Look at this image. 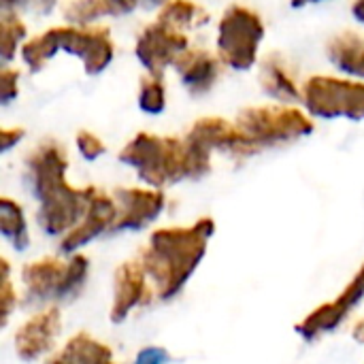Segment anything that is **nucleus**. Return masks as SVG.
<instances>
[{
	"mask_svg": "<svg viewBox=\"0 0 364 364\" xmlns=\"http://www.w3.org/2000/svg\"><path fill=\"white\" fill-rule=\"evenodd\" d=\"M26 186L36 200V224L47 237H64L90 209L96 186L75 188L66 179L68 158L55 139H43L23 160Z\"/></svg>",
	"mask_w": 364,
	"mask_h": 364,
	"instance_id": "obj_1",
	"label": "nucleus"
},
{
	"mask_svg": "<svg viewBox=\"0 0 364 364\" xmlns=\"http://www.w3.org/2000/svg\"><path fill=\"white\" fill-rule=\"evenodd\" d=\"M213 235L215 222L209 215L198 218L190 226H164L149 235L136 258L149 275L158 301L168 303L183 292L205 260Z\"/></svg>",
	"mask_w": 364,
	"mask_h": 364,
	"instance_id": "obj_2",
	"label": "nucleus"
},
{
	"mask_svg": "<svg viewBox=\"0 0 364 364\" xmlns=\"http://www.w3.org/2000/svg\"><path fill=\"white\" fill-rule=\"evenodd\" d=\"M117 158L145 186L158 190L181 181H198L211 173V154L188 136L139 132L124 145Z\"/></svg>",
	"mask_w": 364,
	"mask_h": 364,
	"instance_id": "obj_3",
	"label": "nucleus"
},
{
	"mask_svg": "<svg viewBox=\"0 0 364 364\" xmlns=\"http://www.w3.org/2000/svg\"><path fill=\"white\" fill-rule=\"evenodd\" d=\"M66 51L81 60L87 75H100L115 55L109 28L102 26H55L28 38L21 47V60L30 70H41L58 53Z\"/></svg>",
	"mask_w": 364,
	"mask_h": 364,
	"instance_id": "obj_4",
	"label": "nucleus"
},
{
	"mask_svg": "<svg viewBox=\"0 0 364 364\" xmlns=\"http://www.w3.org/2000/svg\"><path fill=\"white\" fill-rule=\"evenodd\" d=\"M90 279V258L83 254L43 256L21 267L23 303L28 307H51L75 303Z\"/></svg>",
	"mask_w": 364,
	"mask_h": 364,
	"instance_id": "obj_5",
	"label": "nucleus"
},
{
	"mask_svg": "<svg viewBox=\"0 0 364 364\" xmlns=\"http://www.w3.org/2000/svg\"><path fill=\"white\" fill-rule=\"evenodd\" d=\"M235 122L247 134L256 154L305 139L316 128L311 115L284 102L245 107Z\"/></svg>",
	"mask_w": 364,
	"mask_h": 364,
	"instance_id": "obj_6",
	"label": "nucleus"
},
{
	"mask_svg": "<svg viewBox=\"0 0 364 364\" xmlns=\"http://www.w3.org/2000/svg\"><path fill=\"white\" fill-rule=\"evenodd\" d=\"M262 38V17L245 4H230L218 23V55L228 68L250 70L256 64Z\"/></svg>",
	"mask_w": 364,
	"mask_h": 364,
	"instance_id": "obj_7",
	"label": "nucleus"
},
{
	"mask_svg": "<svg viewBox=\"0 0 364 364\" xmlns=\"http://www.w3.org/2000/svg\"><path fill=\"white\" fill-rule=\"evenodd\" d=\"M303 105L322 119H364V81L314 75L303 85Z\"/></svg>",
	"mask_w": 364,
	"mask_h": 364,
	"instance_id": "obj_8",
	"label": "nucleus"
},
{
	"mask_svg": "<svg viewBox=\"0 0 364 364\" xmlns=\"http://www.w3.org/2000/svg\"><path fill=\"white\" fill-rule=\"evenodd\" d=\"M364 301V262L363 267L354 273V277L348 282V286L328 303L318 305L314 311H309L301 322L294 324V333L307 341L314 343L324 335L335 333L356 307H360Z\"/></svg>",
	"mask_w": 364,
	"mask_h": 364,
	"instance_id": "obj_9",
	"label": "nucleus"
},
{
	"mask_svg": "<svg viewBox=\"0 0 364 364\" xmlns=\"http://www.w3.org/2000/svg\"><path fill=\"white\" fill-rule=\"evenodd\" d=\"M111 290H113L111 307H109L111 324H124L134 311L149 307L154 299H158L156 288L139 258L126 260L113 271Z\"/></svg>",
	"mask_w": 364,
	"mask_h": 364,
	"instance_id": "obj_10",
	"label": "nucleus"
},
{
	"mask_svg": "<svg viewBox=\"0 0 364 364\" xmlns=\"http://www.w3.org/2000/svg\"><path fill=\"white\" fill-rule=\"evenodd\" d=\"M186 49H190V41L183 30L156 19L141 30L134 45V55L147 73L162 77L166 68L175 66L177 58Z\"/></svg>",
	"mask_w": 364,
	"mask_h": 364,
	"instance_id": "obj_11",
	"label": "nucleus"
},
{
	"mask_svg": "<svg viewBox=\"0 0 364 364\" xmlns=\"http://www.w3.org/2000/svg\"><path fill=\"white\" fill-rule=\"evenodd\" d=\"M62 335V311L58 305L34 311L13 337L15 354L21 363H36L53 354Z\"/></svg>",
	"mask_w": 364,
	"mask_h": 364,
	"instance_id": "obj_12",
	"label": "nucleus"
},
{
	"mask_svg": "<svg viewBox=\"0 0 364 364\" xmlns=\"http://www.w3.org/2000/svg\"><path fill=\"white\" fill-rule=\"evenodd\" d=\"M113 198L117 203V220L111 235L141 232L149 228L166 207V194L158 188H115Z\"/></svg>",
	"mask_w": 364,
	"mask_h": 364,
	"instance_id": "obj_13",
	"label": "nucleus"
},
{
	"mask_svg": "<svg viewBox=\"0 0 364 364\" xmlns=\"http://www.w3.org/2000/svg\"><path fill=\"white\" fill-rule=\"evenodd\" d=\"M192 143L207 149L209 154L222 151L235 160H245L256 156V149L247 134L237 126V122H228L226 117H200L192 124L186 134Z\"/></svg>",
	"mask_w": 364,
	"mask_h": 364,
	"instance_id": "obj_14",
	"label": "nucleus"
},
{
	"mask_svg": "<svg viewBox=\"0 0 364 364\" xmlns=\"http://www.w3.org/2000/svg\"><path fill=\"white\" fill-rule=\"evenodd\" d=\"M115 220H117V203L113 194H107L105 190L94 188L87 213L73 230H68L60 239V254L62 256L77 254L92 241L100 239L102 235H111Z\"/></svg>",
	"mask_w": 364,
	"mask_h": 364,
	"instance_id": "obj_15",
	"label": "nucleus"
},
{
	"mask_svg": "<svg viewBox=\"0 0 364 364\" xmlns=\"http://www.w3.org/2000/svg\"><path fill=\"white\" fill-rule=\"evenodd\" d=\"M222 64L224 62L220 60L218 53L190 47L177 58L175 70H177L186 92L196 98V96L209 94L215 87V83L220 81V75H222Z\"/></svg>",
	"mask_w": 364,
	"mask_h": 364,
	"instance_id": "obj_16",
	"label": "nucleus"
},
{
	"mask_svg": "<svg viewBox=\"0 0 364 364\" xmlns=\"http://www.w3.org/2000/svg\"><path fill=\"white\" fill-rule=\"evenodd\" d=\"M260 85L264 94L275 98L277 102L292 105L303 100V87L290 73L286 58L277 51L269 53L260 62Z\"/></svg>",
	"mask_w": 364,
	"mask_h": 364,
	"instance_id": "obj_17",
	"label": "nucleus"
},
{
	"mask_svg": "<svg viewBox=\"0 0 364 364\" xmlns=\"http://www.w3.org/2000/svg\"><path fill=\"white\" fill-rule=\"evenodd\" d=\"M43 364H115L113 350L90 333L73 335L58 352L47 356Z\"/></svg>",
	"mask_w": 364,
	"mask_h": 364,
	"instance_id": "obj_18",
	"label": "nucleus"
},
{
	"mask_svg": "<svg viewBox=\"0 0 364 364\" xmlns=\"http://www.w3.org/2000/svg\"><path fill=\"white\" fill-rule=\"evenodd\" d=\"M328 60L346 75L364 79V36L356 32H339L326 43Z\"/></svg>",
	"mask_w": 364,
	"mask_h": 364,
	"instance_id": "obj_19",
	"label": "nucleus"
},
{
	"mask_svg": "<svg viewBox=\"0 0 364 364\" xmlns=\"http://www.w3.org/2000/svg\"><path fill=\"white\" fill-rule=\"evenodd\" d=\"M0 232L15 252L21 254L30 247V230L23 207L9 196L0 198Z\"/></svg>",
	"mask_w": 364,
	"mask_h": 364,
	"instance_id": "obj_20",
	"label": "nucleus"
},
{
	"mask_svg": "<svg viewBox=\"0 0 364 364\" xmlns=\"http://www.w3.org/2000/svg\"><path fill=\"white\" fill-rule=\"evenodd\" d=\"M158 19L179 28V30H190V28H200L209 21V13L194 0H171L164 4L158 13Z\"/></svg>",
	"mask_w": 364,
	"mask_h": 364,
	"instance_id": "obj_21",
	"label": "nucleus"
},
{
	"mask_svg": "<svg viewBox=\"0 0 364 364\" xmlns=\"http://www.w3.org/2000/svg\"><path fill=\"white\" fill-rule=\"evenodd\" d=\"M62 15L70 26H94L102 17H119L122 13L109 0H70L64 4Z\"/></svg>",
	"mask_w": 364,
	"mask_h": 364,
	"instance_id": "obj_22",
	"label": "nucleus"
},
{
	"mask_svg": "<svg viewBox=\"0 0 364 364\" xmlns=\"http://www.w3.org/2000/svg\"><path fill=\"white\" fill-rule=\"evenodd\" d=\"M28 36V28L26 23L11 11L2 13V21H0V58L2 62H11L17 53V49L21 51L23 43Z\"/></svg>",
	"mask_w": 364,
	"mask_h": 364,
	"instance_id": "obj_23",
	"label": "nucleus"
},
{
	"mask_svg": "<svg viewBox=\"0 0 364 364\" xmlns=\"http://www.w3.org/2000/svg\"><path fill=\"white\" fill-rule=\"evenodd\" d=\"M139 109L149 115H158L166 109V87L160 75H143L139 81Z\"/></svg>",
	"mask_w": 364,
	"mask_h": 364,
	"instance_id": "obj_24",
	"label": "nucleus"
},
{
	"mask_svg": "<svg viewBox=\"0 0 364 364\" xmlns=\"http://www.w3.org/2000/svg\"><path fill=\"white\" fill-rule=\"evenodd\" d=\"M0 269H2V277H0V282H2V288H0L2 322H0V326L6 328V324H9L13 311L17 309V290H15L13 282H11V264H9L6 258H0Z\"/></svg>",
	"mask_w": 364,
	"mask_h": 364,
	"instance_id": "obj_25",
	"label": "nucleus"
},
{
	"mask_svg": "<svg viewBox=\"0 0 364 364\" xmlns=\"http://www.w3.org/2000/svg\"><path fill=\"white\" fill-rule=\"evenodd\" d=\"M75 143H77L79 154H81L85 160H98V158L107 151L105 141H102L98 134L90 132V130H79L77 136H75Z\"/></svg>",
	"mask_w": 364,
	"mask_h": 364,
	"instance_id": "obj_26",
	"label": "nucleus"
},
{
	"mask_svg": "<svg viewBox=\"0 0 364 364\" xmlns=\"http://www.w3.org/2000/svg\"><path fill=\"white\" fill-rule=\"evenodd\" d=\"M55 4H58V0H2L4 11L26 9V11L36 13V15H49L55 9Z\"/></svg>",
	"mask_w": 364,
	"mask_h": 364,
	"instance_id": "obj_27",
	"label": "nucleus"
},
{
	"mask_svg": "<svg viewBox=\"0 0 364 364\" xmlns=\"http://www.w3.org/2000/svg\"><path fill=\"white\" fill-rule=\"evenodd\" d=\"M173 363V356L162 346H145L136 352V358L132 364H168Z\"/></svg>",
	"mask_w": 364,
	"mask_h": 364,
	"instance_id": "obj_28",
	"label": "nucleus"
},
{
	"mask_svg": "<svg viewBox=\"0 0 364 364\" xmlns=\"http://www.w3.org/2000/svg\"><path fill=\"white\" fill-rule=\"evenodd\" d=\"M19 70H13V68H2L0 73V98H2V105H9L13 98H17L19 94Z\"/></svg>",
	"mask_w": 364,
	"mask_h": 364,
	"instance_id": "obj_29",
	"label": "nucleus"
},
{
	"mask_svg": "<svg viewBox=\"0 0 364 364\" xmlns=\"http://www.w3.org/2000/svg\"><path fill=\"white\" fill-rule=\"evenodd\" d=\"M23 134H26V130L23 128H2L0 130V143H2V154H6V151H11V147L13 145H17L21 139H23Z\"/></svg>",
	"mask_w": 364,
	"mask_h": 364,
	"instance_id": "obj_30",
	"label": "nucleus"
},
{
	"mask_svg": "<svg viewBox=\"0 0 364 364\" xmlns=\"http://www.w3.org/2000/svg\"><path fill=\"white\" fill-rule=\"evenodd\" d=\"M109 2L115 4L117 11H119L122 15H128V13H132L136 6H141V0H109Z\"/></svg>",
	"mask_w": 364,
	"mask_h": 364,
	"instance_id": "obj_31",
	"label": "nucleus"
},
{
	"mask_svg": "<svg viewBox=\"0 0 364 364\" xmlns=\"http://www.w3.org/2000/svg\"><path fill=\"white\" fill-rule=\"evenodd\" d=\"M352 339L358 343V346H364V316L356 320L354 328H352Z\"/></svg>",
	"mask_w": 364,
	"mask_h": 364,
	"instance_id": "obj_32",
	"label": "nucleus"
},
{
	"mask_svg": "<svg viewBox=\"0 0 364 364\" xmlns=\"http://www.w3.org/2000/svg\"><path fill=\"white\" fill-rule=\"evenodd\" d=\"M352 13H354V17L364 23V0H356L354 4H352Z\"/></svg>",
	"mask_w": 364,
	"mask_h": 364,
	"instance_id": "obj_33",
	"label": "nucleus"
},
{
	"mask_svg": "<svg viewBox=\"0 0 364 364\" xmlns=\"http://www.w3.org/2000/svg\"><path fill=\"white\" fill-rule=\"evenodd\" d=\"M168 2L171 0H141V6H145V9H162Z\"/></svg>",
	"mask_w": 364,
	"mask_h": 364,
	"instance_id": "obj_34",
	"label": "nucleus"
},
{
	"mask_svg": "<svg viewBox=\"0 0 364 364\" xmlns=\"http://www.w3.org/2000/svg\"><path fill=\"white\" fill-rule=\"evenodd\" d=\"M318 2H324V0H290V4H292L294 9H303V6L318 4Z\"/></svg>",
	"mask_w": 364,
	"mask_h": 364,
	"instance_id": "obj_35",
	"label": "nucleus"
}]
</instances>
